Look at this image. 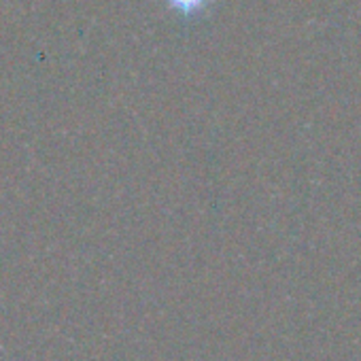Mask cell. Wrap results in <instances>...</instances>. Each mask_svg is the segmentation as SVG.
Returning <instances> with one entry per match:
<instances>
[{
	"mask_svg": "<svg viewBox=\"0 0 361 361\" xmlns=\"http://www.w3.org/2000/svg\"><path fill=\"white\" fill-rule=\"evenodd\" d=\"M170 5L176 9H183L185 13H192L204 5V0H170Z\"/></svg>",
	"mask_w": 361,
	"mask_h": 361,
	"instance_id": "obj_1",
	"label": "cell"
}]
</instances>
